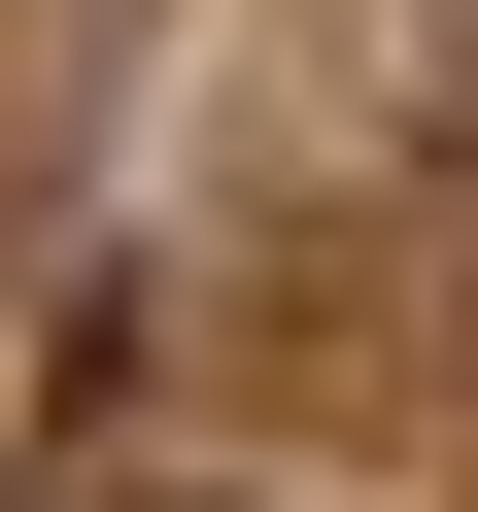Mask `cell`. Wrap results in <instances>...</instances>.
Masks as SVG:
<instances>
[]
</instances>
